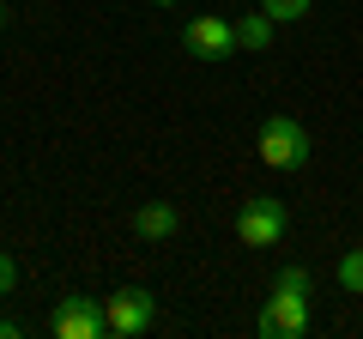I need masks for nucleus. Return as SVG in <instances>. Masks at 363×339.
<instances>
[{
  "label": "nucleus",
  "instance_id": "1",
  "mask_svg": "<svg viewBox=\"0 0 363 339\" xmlns=\"http://www.w3.org/2000/svg\"><path fill=\"white\" fill-rule=\"evenodd\" d=\"M309 297H315V291L272 279V297L260 303L255 333H260V339H303V333H309Z\"/></svg>",
  "mask_w": 363,
  "mask_h": 339
},
{
  "label": "nucleus",
  "instance_id": "2",
  "mask_svg": "<svg viewBox=\"0 0 363 339\" xmlns=\"http://www.w3.org/2000/svg\"><path fill=\"white\" fill-rule=\"evenodd\" d=\"M255 152H260L267 170H303V164H309V128H303L297 116H267V121H260Z\"/></svg>",
  "mask_w": 363,
  "mask_h": 339
},
{
  "label": "nucleus",
  "instance_id": "3",
  "mask_svg": "<svg viewBox=\"0 0 363 339\" xmlns=\"http://www.w3.org/2000/svg\"><path fill=\"white\" fill-rule=\"evenodd\" d=\"M285 230H291L285 200H272V194L242 200V212H236V236H242L248 248H279V243H285Z\"/></svg>",
  "mask_w": 363,
  "mask_h": 339
},
{
  "label": "nucleus",
  "instance_id": "4",
  "mask_svg": "<svg viewBox=\"0 0 363 339\" xmlns=\"http://www.w3.org/2000/svg\"><path fill=\"white\" fill-rule=\"evenodd\" d=\"M49 327H55V339H104L109 309H104V297H61L55 315H49Z\"/></svg>",
  "mask_w": 363,
  "mask_h": 339
},
{
  "label": "nucleus",
  "instance_id": "5",
  "mask_svg": "<svg viewBox=\"0 0 363 339\" xmlns=\"http://www.w3.org/2000/svg\"><path fill=\"white\" fill-rule=\"evenodd\" d=\"M104 309H109V333H116V339H140V333H152V321H157V297L145 285L116 291Z\"/></svg>",
  "mask_w": 363,
  "mask_h": 339
},
{
  "label": "nucleus",
  "instance_id": "6",
  "mask_svg": "<svg viewBox=\"0 0 363 339\" xmlns=\"http://www.w3.org/2000/svg\"><path fill=\"white\" fill-rule=\"evenodd\" d=\"M182 43H188V55H200V61H230V55H242L236 49V18H218V13L188 18Z\"/></svg>",
  "mask_w": 363,
  "mask_h": 339
},
{
  "label": "nucleus",
  "instance_id": "7",
  "mask_svg": "<svg viewBox=\"0 0 363 339\" xmlns=\"http://www.w3.org/2000/svg\"><path fill=\"white\" fill-rule=\"evenodd\" d=\"M133 230H140L145 243H164V236H176V230H182V212L169 206V200H152V206L133 212Z\"/></svg>",
  "mask_w": 363,
  "mask_h": 339
},
{
  "label": "nucleus",
  "instance_id": "8",
  "mask_svg": "<svg viewBox=\"0 0 363 339\" xmlns=\"http://www.w3.org/2000/svg\"><path fill=\"white\" fill-rule=\"evenodd\" d=\"M272 30H279V18H272L267 6H260V13H242V18H236V49H242V55H267L272 49Z\"/></svg>",
  "mask_w": 363,
  "mask_h": 339
},
{
  "label": "nucleus",
  "instance_id": "9",
  "mask_svg": "<svg viewBox=\"0 0 363 339\" xmlns=\"http://www.w3.org/2000/svg\"><path fill=\"white\" fill-rule=\"evenodd\" d=\"M339 285H345L351 297H363V243L351 248V255H339Z\"/></svg>",
  "mask_w": 363,
  "mask_h": 339
},
{
  "label": "nucleus",
  "instance_id": "10",
  "mask_svg": "<svg viewBox=\"0 0 363 339\" xmlns=\"http://www.w3.org/2000/svg\"><path fill=\"white\" fill-rule=\"evenodd\" d=\"M260 6H267V13L279 18V25H291V18H303V13H309L315 0H260Z\"/></svg>",
  "mask_w": 363,
  "mask_h": 339
},
{
  "label": "nucleus",
  "instance_id": "11",
  "mask_svg": "<svg viewBox=\"0 0 363 339\" xmlns=\"http://www.w3.org/2000/svg\"><path fill=\"white\" fill-rule=\"evenodd\" d=\"M13 285H18V267H13V255H0V297H13Z\"/></svg>",
  "mask_w": 363,
  "mask_h": 339
},
{
  "label": "nucleus",
  "instance_id": "12",
  "mask_svg": "<svg viewBox=\"0 0 363 339\" xmlns=\"http://www.w3.org/2000/svg\"><path fill=\"white\" fill-rule=\"evenodd\" d=\"M18 333H25V327H18L13 315H0V339H18Z\"/></svg>",
  "mask_w": 363,
  "mask_h": 339
},
{
  "label": "nucleus",
  "instance_id": "13",
  "mask_svg": "<svg viewBox=\"0 0 363 339\" xmlns=\"http://www.w3.org/2000/svg\"><path fill=\"white\" fill-rule=\"evenodd\" d=\"M152 6H176V0H152Z\"/></svg>",
  "mask_w": 363,
  "mask_h": 339
},
{
  "label": "nucleus",
  "instance_id": "14",
  "mask_svg": "<svg viewBox=\"0 0 363 339\" xmlns=\"http://www.w3.org/2000/svg\"><path fill=\"white\" fill-rule=\"evenodd\" d=\"M0 30H6V6H0Z\"/></svg>",
  "mask_w": 363,
  "mask_h": 339
}]
</instances>
